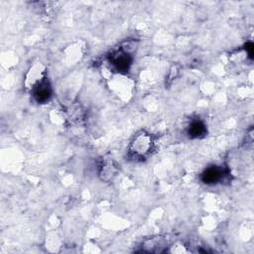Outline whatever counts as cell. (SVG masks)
Here are the masks:
<instances>
[{
    "mask_svg": "<svg viewBox=\"0 0 254 254\" xmlns=\"http://www.w3.org/2000/svg\"><path fill=\"white\" fill-rule=\"evenodd\" d=\"M227 171L225 168L221 166H210L207 167L200 176V180L203 184L212 186L216 185L220 182H222L226 176H227Z\"/></svg>",
    "mask_w": 254,
    "mask_h": 254,
    "instance_id": "277c9868",
    "label": "cell"
},
{
    "mask_svg": "<svg viewBox=\"0 0 254 254\" xmlns=\"http://www.w3.org/2000/svg\"><path fill=\"white\" fill-rule=\"evenodd\" d=\"M109 62L118 72H128L133 63V57L129 51L120 48L110 55Z\"/></svg>",
    "mask_w": 254,
    "mask_h": 254,
    "instance_id": "3957f363",
    "label": "cell"
},
{
    "mask_svg": "<svg viewBox=\"0 0 254 254\" xmlns=\"http://www.w3.org/2000/svg\"><path fill=\"white\" fill-rule=\"evenodd\" d=\"M206 125L200 119H193L188 126L187 133L191 139H199L206 135Z\"/></svg>",
    "mask_w": 254,
    "mask_h": 254,
    "instance_id": "5b68a950",
    "label": "cell"
},
{
    "mask_svg": "<svg viewBox=\"0 0 254 254\" xmlns=\"http://www.w3.org/2000/svg\"><path fill=\"white\" fill-rule=\"evenodd\" d=\"M245 47H246L245 50H246V52H247V54H248V57H249L250 59H252V57H253V44H252L251 42H249V43L246 44Z\"/></svg>",
    "mask_w": 254,
    "mask_h": 254,
    "instance_id": "8992f818",
    "label": "cell"
},
{
    "mask_svg": "<svg viewBox=\"0 0 254 254\" xmlns=\"http://www.w3.org/2000/svg\"><path fill=\"white\" fill-rule=\"evenodd\" d=\"M30 89L34 100L40 104L49 102L53 96L52 84L46 75L42 76L40 79L34 82Z\"/></svg>",
    "mask_w": 254,
    "mask_h": 254,
    "instance_id": "7a4b0ae2",
    "label": "cell"
},
{
    "mask_svg": "<svg viewBox=\"0 0 254 254\" xmlns=\"http://www.w3.org/2000/svg\"><path fill=\"white\" fill-rule=\"evenodd\" d=\"M152 139L149 134H146L142 132L141 134H138L134 137L133 141L130 145V156L133 158L142 160L145 159L152 150Z\"/></svg>",
    "mask_w": 254,
    "mask_h": 254,
    "instance_id": "6da1fadb",
    "label": "cell"
}]
</instances>
